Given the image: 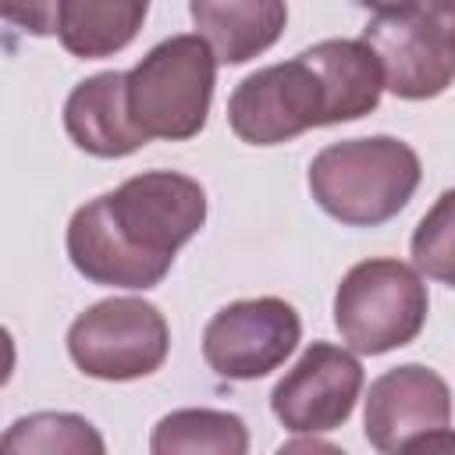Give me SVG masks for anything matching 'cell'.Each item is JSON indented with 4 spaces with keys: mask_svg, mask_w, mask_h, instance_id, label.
Returning a JSON list of instances; mask_svg holds the SVG:
<instances>
[{
    "mask_svg": "<svg viewBox=\"0 0 455 455\" xmlns=\"http://www.w3.org/2000/svg\"><path fill=\"white\" fill-rule=\"evenodd\" d=\"M206 224V192L178 171H142L82 203L68 220L71 267L103 288H156Z\"/></svg>",
    "mask_w": 455,
    "mask_h": 455,
    "instance_id": "1",
    "label": "cell"
},
{
    "mask_svg": "<svg viewBox=\"0 0 455 455\" xmlns=\"http://www.w3.org/2000/svg\"><path fill=\"white\" fill-rule=\"evenodd\" d=\"M423 167L409 142L395 135L341 139L309 160L316 206L345 228H380L398 217L419 188Z\"/></svg>",
    "mask_w": 455,
    "mask_h": 455,
    "instance_id": "2",
    "label": "cell"
},
{
    "mask_svg": "<svg viewBox=\"0 0 455 455\" xmlns=\"http://www.w3.org/2000/svg\"><path fill=\"white\" fill-rule=\"evenodd\" d=\"M217 85V57L199 32L156 43L124 71V100L135 128L149 139L185 142L203 132Z\"/></svg>",
    "mask_w": 455,
    "mask_h": 455,
    "instance_id": "3",
    "label": "cell"
},
{
    "mask_svg": "<svg viewBox=\"0 0 455 455\" xmlns=\"http://www.w3.org/2000/svg\"><path fill=\"white\" fill-rule=\"evenodd\" d=\"M430 295L423 277L391 256L355 263L334 291V327L345 348L384 355L416 341L427 323Z\"/></svg>",
    "mask_w": 455,
    "mask_h": 455,
    "instance_id": "4",
    "label": "cell"
},
{
    "mask_svg": "<svg viewBox=\"0 0 455 455\" xmlns=\"http://www.w3.org/2000/svg\"><path fill=\"white\" fill-rule=\"evenodd\" d=\"M377 64L384 89L398 100H434L455 75V11L451 0H419L398 14H377L359 36Z\"/></svg>",
    "mask_w": 455,
    "mask_h": 455,
    "instance_id": "5",
    "label": "cell"
},
{
    "mask_svg": "<svg viewBox=\"0 0 455 455\" xmlns=\"http://www.w3.org/2000/svg\"><path fill=\"white\" fill-rule=\"evenodd\" d=\"M171 327L164 313L132 295L92 302L68 327L71 363L96 380H139L164 366Z\"/></svg>",
    "mask_w": 455,
    "mask_h": 455,
    "instance_id": "6",
    "label": "cell"
},
{
    "mask_svg": "<svg viewBox=\"0 0 455 455\" xmlns=\"http://www.w3.org/2000/svg\"><path fill=\"white\" fill-rule=\"evenodd\" d=\"M228 124L249 146L291 142L327 124V92L316 68L299 53L242 78L228 100Z\"/></svg>",
    "mask_w": 455,
    "mask_h": 455,
    "instance_id": "7",
    "label": "cell"
},
{
    "mask_svg": "<svg viewBox=\"0 0 455 455\" xmlns=\"http://www.w3.org/2000/svg\"><path fill=\"white\" fill-rule=\"evenodd\" d=\"M451 391L444 377L430 366L405 363L384 370L363 409V434L377 451H416V448H451Z\"/></svg>",
    "mask_w": 455,
    "mask_h": 455,
    "instance_id": "8",
    "label": "cell"
},
{
    "mask_svg": "<svg viewBox=\"0 0 455 455\" xmlns=\"http://www.w3.org/2000/svg\"><path fill=\"white\" fill-rule=\"evenodd\" d=\"M302 320L277 295L238 299L217 309L203 331V359L217 377L259 380L274 373L299 345Z\"/></svg>",
    "mask_w": 455,
    "mask_h": 455,
    "instance_id": "9",
    "label": "cell"
},
{
    "mask_svg": "<svg viewBox=\"0 0 455 455\" xmlns=\"http://www.w3.org/2000/svg\"><path fill=\"white\" fill-rule=\"evenodd\" d=\"M363 395V363L345 345L313 341L299 363L274 384L270 409L291 434H323L341 427Z\"/></svg>",
    "mask_w": 455,
    "mask_h": 455,
    "instance_id": "10",
    "label": "cell"
},
{
    "mask_svg": "<svg viewBox=\"0 0 455 455\" xmlns=\"http://www.w3.org/2000/svg\"><path fill=\"white\" fill-rule=\"evenodd\" d=\"M64 132L82 153L100 160H117L146 146L128 114L124 71H100L78 82L64 100Z\"/></svg>",
    "mask_w": 455,
    "mask_h": 455,
    "instance_id": "11",
    "label": "cell"
},
{
    "mask_svg": "<svg viewBox=\"0 0 455 455\" xmlns=\"http://www.w3.org/2000/svg\"><path fill=\"white\" fill-rule=\"evenodd\" d=\"M188 14L217 64H245L267 53L288 25L284 0H188Z\"/></svg>",
    "mask_w": 455,
    "mask_h": 455,
    "instance_id": "12",
    "label": "cell"
},
{
    "mask_svg": "<svg viewBox=\"0 0 455 455\" xmlns=\"http://www.w3.org/2000/svg\"><path fill=\"white\" fill-rule=\"evenodd\" d=\"M302 57L316 68L323 92H327V124L355 121L370 110H377L384 78L373 50L363 39H323Z\"/></svg>",
    "mask_w": 455,
    "mask_h": 455,
    "instance_id": "13",
    "label": "cell"
},
{
    "mask_svg": "<svg viewBox=\"0 0 455 455\" xmlns=\"http://www.w3.org/2000/svg\"><path fill=\"white\" fill-rule=\"evenodd\" d=\"M149 0H57V39L78 60L121 53L142 28Z\"/></svg>",
    "mask_w": 455,
    "mask_h": 455,
    "instance_id": "14",
    "label": "cell"
},
{
    "mask_svg": "<svg viewBox=\"0 0 455 455\" xmlns=\"http://www.w3.org/2000/svg\"><path fill=\"white\" fill-rule=\"evenodd\" d=\"M153 455H245L249 430L245 419L220 409H174L167 412L149 437Z\"/></svg>",
    "mask_w": 455,
    "mask_h": 455,
    "instance_id": "15",
    "label": "cell"
},
{
    "mask_svg": "<svg viewBox=\"0 0 455 455\" xmlns=\"http://www.w3.org/2000/svg\"><path fill=\"white\" fill-rule=\"evenodd\" d=\"M0 451H43V455H103L107 444L100 430L75 412H32L7 427L0 437Z\"/></svg>",
    "mask_w": 455,
    "mask_h": 455,
    "instance_id": "16",
    "label": "cell"
},
{
    "mask_svg": "<svg viewBox=\"0 0 455 455\" xmlns=\"http://www.w3.org/2000/svg\"><path fill=\"white\" fill-rule=\"evenodd\" d=\"M451 192H441L437 206L419 220L412 235V263L441 284H451Z\"/></svg>",
    "mask_w": 455,
    "mask_h": 455,
    "instance_id": "17",
    "label": "cell"
},
{
    "mask_svg": "<svg viewBox=\"0 0 455 455\" xmlns=\"http://www.w3.org/2000/svg\"><path fill=\"white\" fill-rule=\"evenodd\" d=\"M0 21L28 36H57V0H0Z\"/></svg>",
    "mask_w": 455,
    "mask_h": 455,
    "instance_id": "18",
    "label": "cell"
},
{
    "mask_svg": "<svg viewBox=\"0 0 455 455\" xmlns=\"http://www.w3.org/2000/svg\"><path fill=\"white\" fill-rule=\"evenodd\" d=\"M14 363H18V348H14V338H11V331L0 323V387L11 380V373H14Z\"/></svg>",
    "mask_w": 455,
    "mask_h": 455,
    "instance_id": "19",
    "label": "cell"
},
{
    "mask_svg": "<svg viewBox=\"0 0 455 455\" xmlns=\"http://www.w3.org/2000/svg\"><path fill=\"white\" fill-rule=\"evenodd\" d=\"M366 11H373V14H398V11H409V7H416L419 0H359Z\"/></svg>",
    "mask_w": 455,
    "mask_h": 455,
    "instance_id": "20",
    "label": "cell"
}]
</instances>
